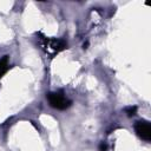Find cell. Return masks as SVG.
Instances as JSON below:
<instances>
[{
	"label": "cell",
	"instance_id": "obj_1",
	"mask_svg": "<svg viewBox=\"0 0 151 151\" xmlns=\"http://www.w3.org/2000/svg\"><path fill=\"white\" fill-rule=\"evenodd\" d=\"M47 100L50 103V105L53 109L57 110H66L67 107L71 106L72 101L70 99H67L63 92H51L47 94Z\"/></svg>",
	"mask_w": 151,
	"mask_h": 151
},
{
	"label": "cell",
	"instance_id": "obj_2",
	"mask_svg": "<svg viewBox=\"0 0 151 151\" xmlns=\"http://www.w3.org/2000/svg\"><path fill=\"white\" fill-rule=\"evenodd\" d=\"M42 46L46 47V52L50 54H55L59 53L60 51H63L66 47V44L60 40V39H54V38H45Z\"/></svg>",
	"mask_w": 151,
	"mask_h": 151
},
{
	"label": "cell",
	"instance_id": "obj_3",
	"mask_svg": "<svg viewBox=\"0 0 151 151\" xmlns=\"http://www.w3.org/2000/svg\"><path fill=\"white\" fill-rule=\"evenodd\" d=\"M134 130L142 139H144L146 142H149L151 139V127L147 122H145V120L137 122L134 125Z\"/></svg>",
	"mask_w": 151,
	"mask_h": 151
},
{
	"label": "cell",
	"instance_id": "obj_4",
	"mask_svg": "<svg viewBox=\"0 0 151 151\" xmlns=\"http://www.w3.org/2000/svg\"><path fill=\"white\" fill-rule=\"evenodd\" d=\"M8 67H9V65H8V58L5 55L4 58L0 59V78L8 71Z\"/></svg>",
	"mask_w": 151,
	"mask_h": 151
},
{
	"label": "cell",
	"instance_id": "obj_5",
	"mask_svg": "<svg viewBox=\"0 0 151 151\" xmlns=\"http://www.w3.org/2000/svg\"><path fill=\"white\" fill-rule=\"evenodd\" d=\"M125 112L127 113V116H129V117L134 116V114H136V112H137V107H136V106H130V107H126V109H125Z\"/></svg>",
	"mask_w": 151,
	"mask_h": 151
},
{
	"label": "cell",
	"instance_id": "obj_6",
	"mask_svg": "<svg viewBox=\"0 0 151 151\" xmlns=\"http://www.w3.org/2000/svg\"><path fill=\"white\" fill-rule=\"evenodd\" d=\"M100 150H101V151H105V150H106V145H105V144H101V145H100Z\"/></svg>",
	"mask_w": 151,
	"mask_h": 151
}]
</instances>
